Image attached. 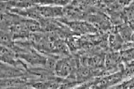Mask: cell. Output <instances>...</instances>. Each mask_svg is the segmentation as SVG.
<instances>
[{
	"label": "cell",
	"instance_id": "cell-1",
	"mask_svg": "<svg viewBox=\"0 0 134 89\" xmlns=\"http://www.w3.org/2000/svg\"><path fill=\"white\" fill-rule=\"evenodd\" d=\"M55 61L52 59H48V62L46 63V66H47V68H48V69H54V68H55Z\"/></svg>",
	"mask_w": 134,
	"mask_h": 89
}]
</instances>
